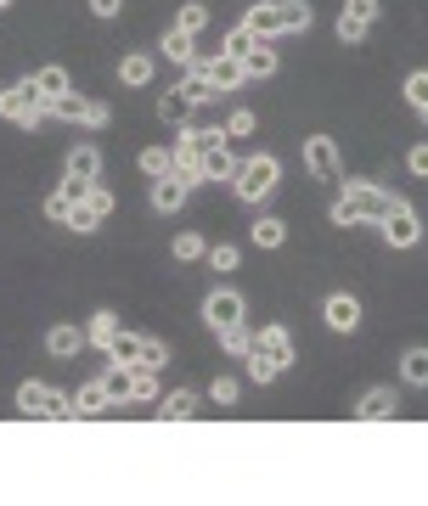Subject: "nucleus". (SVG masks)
Listing matches in <instances>:
<instances>
[{"mask_svg":"<svg viewBox=\"0 0 428 506\" xmlns=\"http://www.w3.org/2000/svg\"><path fill=\"white\" fill-rule=\"evenodd\" d=\"M204 62H209V85H214V96H220V90H237V85L248 79V74H243V62H237V57H225V51H214V57H204Z\"/></svg>","mask_w":428,"mask_h":506,"instance_id":"16","label":"nucleus"},{"mask_svg":"<svg viewBox=\"0 0 428 506\" xmlns=\"http://www.w3.org/2000/svg\"><path fill=\"white\" fill-rule=\"evenodd\" d=\"M310 0H259V6H248L243 28L254 34V40H282V34H299L310 28Z\"/></svg>","mask_w":428,"mask_h":506,"instance_id":"1","label":"nucleus"},{"mask_svg":"<svg viewBox=\"0 0 428 506\" xmlns=\"http://www.w3.org/2000/svg\"><path fill=\"white\" fill-rule=\"evenodd\" d=\"M248 377H254V383H277L282 371H277V366H271L266 355H248Z\"/></svg>","mask_w":428,"mask_h":506,"instance_id":"41","label":"nucleus"},{"mask_svg":"<svg viewBox=\"0 0 428 506\" xmlns=\"http://www.w3.org/2000/svg\"><path fill=\"white\" fill-rule=\"evenodd\" d=\"M51 113H57V119H79V124H85V119H90V96L68 90V96H57V101H51Z\"/></svg>","mask_w":428,"mask_h":506,"instance_id":"32","label":"nucleus"},{"mask_svg":"<svg viewBox=\"0 0 428 506\" xmlns=\"http://www.w3.org/2000/svg\"><path fill=\"white\" fill-rule=\"evenodd\" d=\"M192 113H197V101H192L181 85L158 96V119H163V124H175V129H181V124H192Z\"/></svg>","mask_w":428,"mask_h":506,"instance_id":"18","label":"nucleus"},{"mask_svg":"<svg viewBox=\"0 0 428 506\" xmlns=\"http://www.w3.org/2000/svg\"><path fill=\"white\" fill-rule=\"evenodd\" d=\"M163 57H170V62H181V67H192V62H197V34H186V28H170V34H163Z\"/></svg>","mask_w":428,"mask_h":506,"instance_id":"24","label":"nucleus"},{"mask_svg":"<svg viewBox=\"0 0 428 506\" xmlns=\"http://www.w3.org/2000/svg\"><path fill=\"white\" fill-rule=\"evenodd\" d=\"M108 411V388H102V377L96 383H79L74 394H68V417H102Z\"/></svg>","mask_w":428,"mask_h":506,"instance_id":"15","label":"nucleus"},{"mask_svg":"<svg viewBox=\"0 0 428 506\" xmlns=\"http://www.w3.org/2000/svg\"><path fill=\"white\" fill-rule=\"evenodd\" d=\"M243 74H248V79H271V74H277V46H271V40H254V51L243 57Z\"/></svg>","mask_w":428,"mask_h":506,"instance_id":"22","label":"nucleus"},{"mask_svg":"<svg viewBox=\"0 0 428 506\" xmlns=\"http://www.w3.org/2000/svg\"><path fill=\"white\" fill-rule=\"evenodd\" d=\"M90 12H96V17H119L124 0H90Z\"/></svg>","mask_w":428,"mask_h":506,"instance_id":"47","label":"nucleus"},{"mask_svg":"<svg viewBox=\"0 0 428 506\" xmlns=\"http://www.w3.org/2000/svg\"><path fill=\"white\" fill-rule=\"evenodd\" d=\"M378 231H383L389 248H417V243H423V220H417L412 202H401V197L389 202V214L378 220Z\"/></svg>","mask_w":428,"mask_h":506,"instance_id":"5","label":"nucleus"},{"mask_svg":"<svg viewBox=\"0 0 428 506\" xmlns=\"http://www.w3.org/2000/svg\"><path fill=\"white\" fill-rule=\"evenodd\" d=\"M35 85H40V90H46L51 101L74 90V79H68V67H57V62H51V67H40V74H35Z\"/></svg>","mask_w":428,"mask_h":506,"instance_id":"31","label":"nucleus"},{"mask_svg":"<svg viewBox=\"0 0 428 506\" xmlns=\"http://www.w3.org/2000/svg\"><path fill=\"white\" fill-rule=\"evenodd\" d=\"M406 101H412L417 119H428V67H417V74L406 79Z\"/></svg>","mask_w":428,"mask_h":506,"instance_id":"35","label":"nucleus"},{"mask_svg":"<svg viewBox=\"0 0 428 506\" xmlns=\"http://www.w3.org/2000/svg\"><path fill=\"white\" fill-rule=\"evenodd\" d=\"M243 315H248V298H243L237 287H214V293L204 298V321H209V332H214V337H220L225 326H237Z\"/></svg>","mask_w":428,"mask_h":506,"instance_id":"7","label":"nucleus"},{"mask_svg":"<svg viewBox=\"0 0 428 506\" xmlns=\"http://www.w3.org/2000/svg\"><path fill=\"white\" fill-rule=\"evenodd\" d=\"M141 349H147V337L141 332H130V326H119L113 332V344L102 349L108 360H119V366H141Z\"/></svg>","mask_w":428,"mask_h":506,"instance_id":"19","label":"nucleus"},{"mask_svg":"<svg viewBox=\"0 0 428 506\" xmlns=\"http://www.w3.org/2000/svg\"><path fill=\"white\" fill-rule=\"evenodd\" d=\"M321 321L333 326V332H355L360 326V298L355 293H333V298L321 304Z\"/></svg>","mask_w":428,"mask_h":506,"instance_id":"12","label":"nucleus"},{"mask_svg":"<svg viewBox=\"0 0 428 506\" xmlns=\"http://www.w3.org/2000/svg\"><path fill=\"white\" fill-rule=\"evenodd\" d=\"M0 6H12V0H0Z\"/></svg>","mask_w":428,"mask_h":506,"instance_id":"48","label":"nucleus"},{"mask_svg":"<svg viewBox=\"0 0 428 506\" xmlns=\"http://www.w3.org/2000/svg\"><path fill=\"white\" fill-rule=\"evenodd\" d=\"M204 23H209V6H204V0H186V6L175 12V28H186V34H204Z\"/></svg>","mask_w":428,"mask_h":506,"instance_id":"36","label":"nucleus"},{"mask_svg":"<svg viewBox=\"0 0 428 506\" xmlns=\"http://www.w3.org/2000/svg\"><path fill=\"white\" fill-rule=\"evenodd\" d=\"M305 169H310L316 181H327V186L344 181V158H339L333 135H305Z\"/></svg>","mask_w":428,"mask_h":506,"instance_id":"6","label":"nucleus"},{"mask_svg":"<svg viewBox=\"0 0 428 506\" xmlns=\"http://www.w3.org/2000/svg\"><path fill=\"white\" fill-rule=\"evenodd\" d=\"M113 332H119V315H113V310H96V315H90V326H85V344L108 349V344H113Z\"/></svg>","mask_w":428,"mask_h":506,"instance_id":"28","label":"nucleus"},{"mask_svg":"<svg viewBox=\"0 0 428 506\" xmlns=\"http://www.w3.org/2000/svg\"><path fill=\"white\" fill-rule=\"evenodd\" d=\"M209 399H214V405H237V377H214Z\"/></svg>","mask_w":428,"mask_h":506,"instance_id":"43","label":"nucleus"},{"mask_svg":"<svg viewBox=\"0 0 428 506\" xmlns=\"http://www.w3.org/2000/svg\"><path fill=\"white\" fill-rule=\"evenodd\" d=\"M220 51H225V57H237V62H243V57L254 51V34H248V28L237 23V28H232V34H225V40H220Z\"/></svg>","mask_w":428,"mask_h":506,"instance_id":"37","label":"nucleus"},{"mask_svg":"<svg viewBox=\"0 0 428 506\" xmlns=\"http://www.w3.org/2000/svg\"><path fill=\"white\" fill-rule=\"evenodd\" d=\"M181 90H186V96L197 101V108H204V101L214 96V85H209V62H204V57H197V62L186 67V79H181Z\"/></svg>","mask_w":428,"mask_h":506,"instance_id":"27","label":"nucleus"},{"mask_svg":"<svg viewBox=\"0 0 428 506\" xmlns=\"http://www.w3.org/2000/svg\"><path fill=\"white\" fill-rule=\"evenodd\" d=\"M372 23H378V0H344V12H339V40H344V46L367 40Z\"/></svg>","mask_w":428,"mask_h":506,"instance_id":"9","label":"nucleus"},{"mask_svg":"<svg viewBox=\"0 0 428 506\" xmlns=\"http://www.w3.org/2000/svg\"><path fill=\"white\" fill-rule=\"evenodd\" d=\"M355 417H360V422L401 417V394H394V388H367V394H360V405H355Z\"/></svg>","mask_w":428,"mask_h":506,"instance_id":"13","label":"nucleus"},{"mask_svg":"<svg viewBox=\"0 0 428 506\" xmlns=\"http://www.w3.org/2000/svg\"><path fill=\"white\" fill-rule=\"evenodd\" d=\"M163 388H158V366H130V399L136 405H152Z\"/></svg>","mask_w":428,"mask_h":506,"instance_id":"23","label":"nucleus"},{"mask_svg":"<svg viewBox=\"0 0 428 506\" xmlns=\"http://www.w3.org/2000/svg\"><path fill=\"white\" fill-rule=\"evenodd\" d=\"M406 169H412V175H423V181H428V141H417V147L406 152Z\"/></svg>","mask_w":428,"mask_h":506,"instance_id":"44","label":"nucleus"},{"mask_svg":"<svg viewBox=\"0 0 428 506\" xmlns=\"http://www.w3.org/2000/svg\"><path fill=\"white\" fill-rule=\"evenodd\" d=\"M197 417V394L175 388V394H158V422H192Z\"/></svg>","mask_w":428,"mask_h":506,"instance_id":"20","label":"nucleus"},{"mask_svg":"<svg viewBox=\"0 0 428 506\" xmlns=\"http://www.w3.org/2000/svg\"><path fill=\"white\" fill-rule=\"evenodd\" d=\"M401 377H406L412 388H428V349H406V355H401Z\"/></svg>","mask_w":428,"mask_h":506,"instance_id":"30","label":"nucleus"},{"mask_svg":"<svg viewBox=\"0 0 428 506\" xmlns=\"http://www.w3.org/2000/svg\"><path fill=\"white\" fill-rule=\"evenodd\" d=\"M204 253H209V243H204L197 231H181V236H175V259H186V264H192V259H204Z\"/></svg>","mask_w":428,"mask_h":506,"instance_id":"38","label":"nucleus"},{"mask_svg":"<svg viewBox=\"0 0 428 506\" xmlns=\"http://www.w3.org/2000/svg\"><path fill=\"white\" fill-rule=\"evenodd\" d=\"M108 119H113V108H108V101H90V119H85V124H90V129H102Z\"/></svg>","mask_w":428,"mask_h":506,"instance_id":"46","label":"nucleus"},{"mask_svg":"<svg viewBox=\"0 0 428 506\" xmlns=\"http://www.w3.org/2000/svg\"><path fill=\"white\" fill-rule=\"evenodd\" d=\"M204 259H209V270H237V259H243V253H237L232 243H220V248H209Z\"/></svg>","mask_w":428,"mask_h":506,"instance_id":"40","label":"nucleus"},{"mask_svg":"<svg viewBox=\"0 0 428 506\" xmlns=\"http://www.w3.org/2000/svg\"><path fill=\"white\" fill-rule=\"evenodd\" d=\"M220 349H225V355H237V360H248V349H254V332H248L243 321H237V326H225V332H220Z\"/></svg>","mask_w":428,"mask_h":506,"instance_id":"33","label":"nucleus"},{"mask_svg":"<svg viewBox=\"0 0 428 506\" xmlns=\"http://www.w3.org/2000/svg\"><path fill=\"white\" fill-rule=\"evenodd\" d=\"M170 169H175V152H170V147H147V152H141V175H147V181L170 175Z\"/></svg>","mask_w":428,"mask_h":506,"instance_id":"34","label":"nucleus"},{"mask_svg":"<svg viewBox=\"0 0 428 506\" xmlns=\"http://www.w3.org/2000/svg\"><path fill=\"white\" fill-rule=\"evenodd\" d=\"M163 360H170V349H163L158 337H147V349H141V366H163Z\"/></svg>","mask_w":428,"mask_h":506,"instance_id":"45","label":"nucleus"},{"mask_svg":"<svg viewBox=\"0 0 428 506\" xmlns=\"http://www.w3.org/2000/svg\"><path fill=\"white\" fill-rule=\"evenodd\" d=\"M248 236H254L259 248H282V243H287V220H277V214H259V220L248 225Z\"/></svg>","mask_w":428,"mask_h":506,"instance_id":"26","label":"nucleus"},{"mask_svg":"<svg viewBox=\"0 0 428 506\" xmlns=\"http://www.w3.org/2000/svg\"><path fill=\"white\" fill-rule=\"evenodd\" d=\"M248 355H266L277 371H287V360H293V332H287V326H266V332L254 337V349H248Z\"/></svg>","mask_w":428,"mask_h":506,"instance_id":"11","label":"nucleus"},{"mask_svg":"<svg viewBox=\"0 0 428 506\" xmlns=\"http://www.w3.org/2000/svg\"><path fill=\"white\" fill-rule=\"evenodd\" d=\"M85 209H90V214H96V220H108V214H113V191H108V186H102V181H96V186H90V191H85Z\"/></svg>","mask_w":428,"mask_h":506,"instance_id":"39","label":"nucleus"},{"mask_svg":"<svg viewBox=\"0 0 428 506\" xmlns=\"http://www.w3.org/2000/svg\"><path fill=\"white\" fill-rule=\"evenodd\" d=\"M339 202L355 214V225H378V220L389 214V202H394V197H389L378 181H344V197H339Z\"/></svg>","mask_w":428,"mask_h":506,"instance_id":"4","label":"nucleus"},{"mask_svg":"<svg viewBox=\"0 0 428 506\" xmlns=\"http://www.w3.org/2000/svg\"><path fill=\"white\" fill-rule=\"evenodd\" d=\"M152 74H158V62H152L147 51H130V57L119 62V79H124V85H152Z\"/></svg>","mask_w":428,"mask_h":506,"instance_id":"25","label":"nucleus"},{"mask_svg":"<svg viewBox=\"0 0 428 506\" xmlns=\"http://www.w3.org/2000/svg\"><path fill=\"white\" fill-rule=\"evenodd\" d=\"M96 175H102V152H96L90 141H79L68 152V181H96Z\"/></svg>","mask_w":428,"mask_h":506,"instance_id":"21","label":"nucleus"},{"mask_svg":"<svg viewBox=\"0 0 428 506\" xmlns=\"http://www.w3.org/2000/svg\"><path fill=\"white\" fill-rule=\"evenodd\" d=\"M17 411L23 417H68V394H57L51 383H23L17 388Z\"/></svg>","mask_w":428,"mask_h":506,"instance_id":"8","label":"nucleus"},{"mask_svg":"<svg viewBox=\"0 0 428 506\" xmlns=\"http://www.w3.org/2000/svg\"><path fill=\"white\" fill-rule=\"evenodd\" d=\"M232 135H254V113L248 108H237L232 119H225V141H232Z\"/></svg>","mask_w":428,"mask_h":506,"instance_id":"42","label":"nucleus"},{"mask_svg":"<svg viewBox=\"0 0 428 506\" xmlns=\"http://www.w3.org/2000/svg\"><path fill=\"white\" fill-rule=\"evenodd\" d=\"M277 186H282V163H277L271 152H259V158L237 163V175H232V191H237L243 202H266Z\"/></svg>","mask_w":428,"mask_h":506,"instance_id":"3","label":"nucleus"},{"mask_svg":"<svg viewBox=\"0 0 428 506\" xmlns=\"http://www.w3.org/2000/svg\"><path fill=\"white\" fill-rule=\"evenodd\" d=\"M0 119H12V124H23V129H35V124L51 119V96L35 85V74L17 79L12 90H0Z\"/></svg>","mask_w":428,"mask_h":506,"instance_id":"2","label":"nucleus"},{"mask_svg":"<svg viewBox=\"0 0 428 506\" xmlns=\"http://www.w3.org/2000/svg\"><path fill=\"white\" fill-rule=\"evenodd\" d=\"M102 388H108V405H124V399H130V366L108 360V371H102Z\"/></svg>","mask_w":428,"mask_h":506,"instance_id":"29","label":"nucleus"},{"mask_svg":"<svg viewBox=\"0 0 428 506\" xmlns=\"http://www.w3.org/2000/svg\"><path fill=\"white\" fill-rule=\"evenodd\" d=\"M90 186H96V181H68V175H62V186L46 197V214H51L57 225H68V214L85 202V191H90Z\"/></svg>","mask_w":428,"mask_h":506,"instance_id":"10","label":"nucleus"},{"mask_svg":"<svg viewBox=\"0 0 428 506\" xmlns=\"http://www.w3.org/2000/svg\"><path fill=\"white\" fill-rule=\"evenodd\" d=\"M85 349V332L79 326H68V321H57L51 332H46V355H57V360H74Z\"/></svg>","mask_w":428,"mask_h":506,"instance_id":"17","label":"nucleus"},{"mask_svg":"<svg viewBox=\"0 0 428 506\" xmlns=\"http://www.w3.org/2000/svg\"><path fill=\"white\" fill-rule=\"evenodd\" d=\"M186 197H192V181H181L175 169H170V175H158V181H152V209H158V214H175Z\"/></svg>","mask_w":428,"mask_h":506,"instance_id":"14","label":"nucleus"}]
</instances>
